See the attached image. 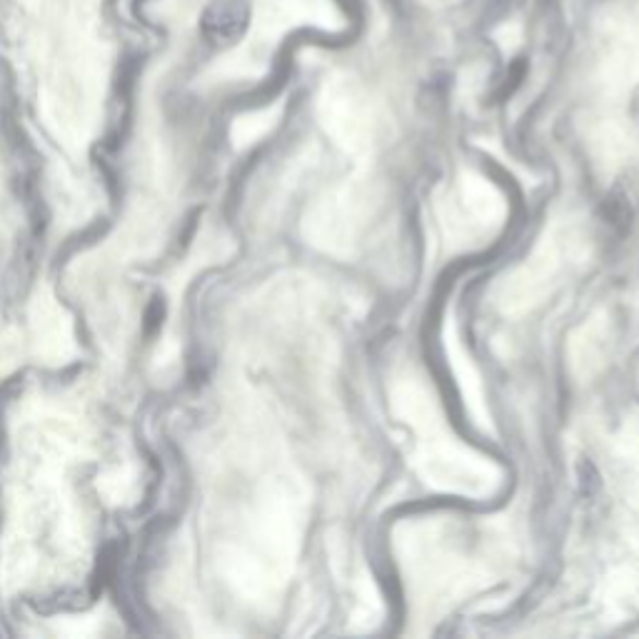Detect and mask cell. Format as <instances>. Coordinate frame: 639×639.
Returning <instances> with one entry per match:
<instances>
[{
  "instance_id": "1",
  "label": "cell",
  "mask_w": 639,
  "mask_h": 639,
  "mask_svg": "<svg viewBox=\"0 0 639 639\" xmlns=\"http://www.w3.org/2000/svg\"><path fill=\"white\" fill-rule=\"evenodd\" d=\"M248 0H210L200 15V31L213 48H233L250 28Z\"/></svg>"
}]
</instances>
